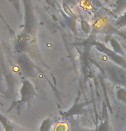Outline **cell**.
Wrapping results in <instances>:
<instances>
[{"mask_svg": "<svg viewBox=\"0 0 126 131\" xmlns=\"http://www.w3.org/2000/svg\"><path fill=\"white\" fill-rule=\"evenodd\" d=\"M20 100L18 101V105H25L29 103L32 100H34L36 96V90L34 88L33 83L28 79L23 81L22 88L20 90Z\"/></svg>", "mask_w": 126, "mask_h": 131, "instance_id": "1", "label": "cell"}, {"mask_svg": "<svg viewBox=\"0 0 126 131\" xmlns=\"http://www.w3.org/2000/svg\"><path fill=\"white\" fill-rule=\"evenodd\" d=\"M0 123L4 126L5 131H15L13 124H12L10 123V121L7 119V117H4L2 113H0Z\"/></svg>", "mask_w": 126, "mask_h": 131, "instance_id": "2", "label": "cell"}, {"mask_svg": "<svg viewBox=\"0 0 126 131\" xmlns=\"http://www.w3.org/2000/svg\"><path fill=\"white\" fill-rule=\"evenodd\" d=\"M50 126H51V121L49 119H45L41 123V126L39 128V131H48Z\"/></svg>", "mask_w": 126, "mask_h": 131, "instance_id": "3", "label": "cell"}]
</instances>
